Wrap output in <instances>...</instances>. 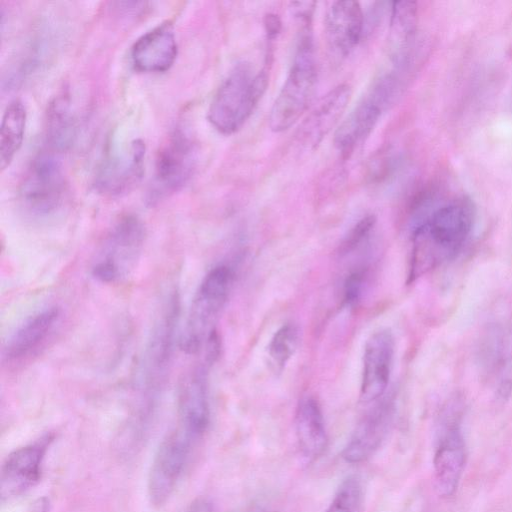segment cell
<instances>
[{"label": "cell", "mask_w": 512, "mask_h": 512, "mask_svg": "<svg viewBox=\"0 0 512 512\" xmlns=\"http://www.w3.org/2000/svg\"><path fill=\"white\" fill-rule=\"evenodd\" d=\"M26 126V109L19 100L6 108L0 129V168L6 169L21 147Z\"/></svg>", "instance_id": "obj_23"}, {"label": "cell", "mask_w": 512, "mask_h": 512, "mask_svg": "<svg viewBox=\"0 0 512 512\" xmlns=\"http://www.w3.org/2000/svg\"><path fill=\"white\" fill-rule=\"evenodd\" d=\"M75 136V120L68 100L61 96L49 106L47 113L46 137L50 148L55 151L67 149Z\"/></svg>", "instance_id": "obj_24"}, {"label": "cell", "mask_w": 512, "mask_h": 512, "mask_svg": "<svg viewBox=\"0 0 512 512\" xmlns=\"http://www.w3.org/2000/svg\"><path fill=\"white\" fill-rule=\"evenodd\" d=\"M352 96V87L342 83L322 96L299 125L295 138L297 144L314 150L337 125Z\"/></svg>", "instance_id": "obj_16"}, {"label": "cell", "mask_w": 512, "mask_h": 512, "mask_svg": "<svg viewBox=\"0 0 512 512\" xmlns=\"http://www.w3.org/2000/svg\"><path fill=\"white\" fill-rule=\"evenodd\" d=\"M197 160L195 140L183 128L174 129L157 154L149 201L157 202L185 186L196 169Z\"/></svg>", "instance_id": "obj_7"}, {"label": "cell", "mask_w": 512, "mask_h": 512, "mask_svg": "<svg viewBox=\"0 0 512 512\" xmlns=\"http://www.w3.org/2000/svg\"><path fill=\"white\" fill-rule=\"evenodd\" d=\"M66 198L62 163L53 151H41L31 162L19 189L24 212L35 219L56 215Z\"/></svg>", "instance_id": "obj_6"}, {"label": "cell", "mask_w": 512, "mask_h": 512, "mask_svg": "<svg viewBox=\"0 0 512 512\" xmlns=\"http://www.w3.org/2000/svg\"><path fill=\"white\" fill-rule=\"evenodd\" d=\"M366 281V271L360 268L352 271L345 279L343 286V300L349 305L357 304L363 292Z\"/></svg>", "instance_id": "obj_28"}, {"label": "cell", "mask_w": 512, "mask_h": 512, "mask_svg": "<svg viewBox=\"0 0 512 512\" xmlns=\"http://www.w3.org/2000/svg\"><path fill=\"white\" fill-rule=\"evenodd\" d=\"M52 441L53 436L46 434L7 456L0 477L2 501L20 496L39 481L43 460Z\"/></svg>", "instance_id": "obj_12"}, {"label": "cell", "mask_w": 512, "mask_h": 512, "mask_svg": "<svg viewBox=\"0 0 512 512\" xmlns=\"http://www.w3.org/2000/svg\"><path fill=\"white\" fill-rule=\"evenodd\" d=\"M392 419L388 403L374 407L358 423L342 451V458L348 463H361L371 457L385 439Z\"/></svg>", "instance_id": "obj_20"}, {"label": "cell", "mask_w": 512, "mask_h": 512, "mask_svg": "<svg viewBox=\"0 0 512 512\" xmlns=\"http://www.w3.org/2000/svg\"><path fill=\"white\" fill-rule=\"evenodd\" d=\"M389 106L385 97L371 87L334 133L333 143L342 159H349L365 142Z\"/></svg>", "instance_id": "obj_15"}, {"label": "cell", "mask_w": 512, "mask_h": 512, "mask_svg": "<svg viewBox=\"0 0 512 512\" xmlns=\"http://www.w3.org/2000/svg\"><path fill=\"white\" fill-rule=\"evenodd\" d=\"M177 42L172 26L162 23L143 34L131 49V59L141 72H165L177 57Z\"/></svg>", "instance_id": "obj_19"}, {"label": "cell", "mask_w": 512, "mask_h": 512, "mask_svg": "<svg viewBox=\"0 0 512 512\" xmlns=\"http://www.w3.org/2000/svg\"><path fill=\"white\" fill-rule=\"evenodd\" d=\"M181 512H213V510L208 500L198 498L186 506Z\"/></svg>", "instance_id": "obj_30"}, {"label": "cell", "mask_w": 512, "mask_h": 512, "mask_svg": "<svg viewBox=\"0 0 512 512\" xmlns=\"http://www.w3.org/2000/svg\"><path fill=\"white\" fill-rule=\"evenodd\" d=\"M232 283L233 272L223 264L210 269L200 282L181 337V348L186 353L200 352L216 334V324L228 301Z\"/></svg>", "instance_id": "obj_4"}, {"label": "cell", "mask_w": 512, "mask_h": 512, "mask_svg": "<svg viewBox=\"0 0 512 512\" xmlns=\"http://www.w3.org/2000/svg\"><path fill=\"white\" fill-rule=\"evenodd\" d=\"M466 456L460 414L445 412L437 430L433 455L434 486L440 497L450 498L457 491Z\"/></svg>", "instance_id": "obj_9"}, {"label": "cell", "mask_w": 512, "mask_h": 512, "mask_svg": "<svg viewBox=\"0 0 512 512\" xmlns=\"http://www.w3.org/2000/svg\"><path fill=\"white\" fill-rule=\"evenodd\" d=\"M174 429L160 443L148 475V497L153 506L164 505L173 493L194 447Z\"/></svg>", "instance_id": "obj_10"}, {"label": "cell", "mask_w": 512, "mask_h": 512, "mask_svg": "<svg viewBox=\"0 0 512 512\" xmlns=\"http://www.w3.org/2000/svg\"><path fill=\"white\" fill-rule=\"evenodd\" d=\"M49 510V500L46 497H41L31 504L27 512H49Z\"/></svg>", "instance_id": "obj_31"}, {"label": "cell", "mask_w": 512, "mask_h": 512, "mask_svg": "<svg viewBox=\"0 0 512 512\" xmlns=\"http://www.w3.org/2000/svg\"><path fill=\"white\" fill-rule=\"evenodd\" d=\"M178 316L179 298L177 293L172 292L162 304L145 355L143 397L147 401L148 412L166 378Z\"/></svg>", "instance_id": "obj_8"}, {"label": "cell", "mask_w": 512, "mask_h": 512, "mask_svg": "<svg viewBox=\"0 0 512 512\" xmlns=\"http://www.w3.org/2000/svg\"><path fill=\"white\" fill-rule=\"evenodd\" d=\"M417 26V4L413 1L392 3L389 48L390 59L401 70L409 58V49Z\"/></svg>", "instance_id": "obj_22"}, {"label": "cell", "mask_w": 512, "mask_h": 512, "mask_svg": "<svg viewBox=\"0 0 512 512\" xmlns=\"http://www.w3.org/2000/svg\"><path fill=\"white\" fill-rule=\"evenodd\" d=\"M268 81V63L260 70L249 62L236 64L211 100L207 113L210 124L224 135L237 132L252 115Z\"/></svg>", "instance_id": "obj_3"}, {"label": "cell", "mask_w": 512, "mask_h": 512, "mask_svg": "<svg viewBox=\"0 0 512 512\" xmlns=\"http://www.w3.org/2000/svg\"><path fill=\"white\" fill-rule=\"evenodd\" d=\"M376 217L367 215L361 218L347 233L340 244V254H349L365 242L373 232Z\"/></svg>", "instance_id": "obj_27"}, {"label": "cell", "mask_w": 512, "mask_h": 512, "mask_svg": "<svg viewBox=\"0 0 512 512\" xmlns=\"http://www.w3.org/2000/svg\"><path fill=\"white\" fill-rule=\"evenodd\" d=\"M145 144L140 139L109 155L95 177V187L107 196H119L130 191L143 174Z\"/></svg>", "instance_id": "obj_14"}, {"label": "cell", "mask_w": 512, "mask_h": 512, "mask_svg": "<svg viewBox=\"0 0 512 512\" xmlns=\"http://www.w3.org/2000/svg\"><path fill=\"white\" fill-rule=\"evenodd\" d=\"M473 220L471 204L461 200L439 207L419 224L412 235L407 283L455 258L471 232Z\"/></svg>", "instance_id": "obj_1"}, {"label": "cell", "mask_w": 512, "mask_h": 512, "mask_svg": "<svg viewBox=\"0 0 512 512\" xmlns=\"http://www.w3.org/2000/svg\"><path fill=\"white\" fill-rule=\"evenodd\" d=\"M216 358L205 352L204 361L190 372L181 387L175 429L194 444L203 437L209 424L208 371Z\"/></svg>", "instance_id": "obj_11"}, {"label": "cell", "mask_w": 512, "mask_h": 512, "mask_svg": "<svg viewBox=\"0 0 512 512\" xmlns=\"http://www.w3.org/2000/svg\"><path fill=\"white\" fill-rule=\"evenodd\" d=\"M299 342V330L296 324H283L272 336L266 349V361L269 369L275 375L281 374Z\"/></svg>", "instance_id": "obj_25"}, {"label": "cell", "mask_w": 512, "mask_h": 512, "mask_svg": "<svg viewBox=\"0 0 512 512\" xmlns=\"http://www.w3.org/2000/svg\"><path fill=\"white\" fill-rule=\"evenodd\" d=\"M295 430L299 448L306 458L314 460L324 453L328 436L321 407L314 397L306 396L299 401Z\"/></svg>", "instance_id": "obj_21"}, {"label": "cell", "mask_w": 512, "mask_h": 512, "mask_svg": "<svg viewBox=\"0 0 512 512\" xmlns=\"http://www.w3.org/2000/svg\"><path fill=\"white\" fill-rule=\"evenodd\" d=\"M364 29L362 8L357 1H335L328 8L324 31L331 54L343 59L358 45Z\"/></svg>", "instance_id": "obj_17"}, {"label": "cell", "mask_w": 512, "mask_h": 512, "mask_svg": "<svg viewBox=\"0 0 512 512\" xmlns=\"http://www.w3.org/2000/svg\"><path fill=\"white\" fill-rule=\"evenodd\" d=\"M296 52L286 80L269 115V127L279 133L289 129L308 109L317 83L312 17H300Z\"/></svg>", "instance_id": "obj_2"}, {"label": "cell", "mask_w": 512, "mask_h": 512, "mask_svg": "<svg viewBox=\"0 0 512 512\" xmlns=\"http://www.w3.org/2000/svg\"><path fill=\"white\" fill-rule=\"evenodd\" d=\"M263 26L269 41L275 40L282 31V21L275 13H267L264 16Z\"/></svg>", "instance_id": "obj_29"}, {"label": "cell", "mask_w": 512, "mask_h": 512, "mask_svg": "<svg viewBox=\"0 0 512 512\" xmlns=\"http://www.w3.org/2000/svg\"><path fill=\"white\" fill-rule=\"evenodd\" d=\"M61 318L60 308L50 306L29 316L11 334L4 347L9 363L21 362L36 354L49 340Z\"/></svg>", "instance_id": "obj_18"}, {"label": "cell", "mask_w": 512, "mask_h": 512, "mask_svg": "<svg viewBox=\"0 0 512 512\" xmlns=\"http://www.w3.org/2000/svg\"><path fill=\"white\" fill-rule=\"evenodd\" d=\"M146 240L144 223L136 215L121 216L111 227L99 248L91 274L103 284H117L137 267Z\"/></svg>", "instance_id": "obj_5"}, {"label": "cell", "mask_w": 512, "mask_h": 512, "mask_svg": "<svg viewBox=\"0 0 512 512\" xmlns=\"http://www.w3.org/2000/svg\"><path fill=\"white\" fill-rule=\"evenodd\" d=\"M394 338L390 330L380 329L367 339L363 352L360 400L378 401L385 393L393 365Z\"/></svg>", "instance_id": "obj_13"}, {"label": "cell", "mask_w": 512, "mask_h": 512, "mask_svg": "<svg viewBox=\"0 0 512 512\" xmlns=\"http://www.w3.org/2000/svg\"><path fill=\"white\" fill-rule=\"evenodd\" d=\"M361 494L359 480L354 476H349L340 484L325 512H357Z\"/></svg>", "instance_id": "obj_26"}]
</instances>
